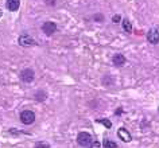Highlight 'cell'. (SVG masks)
Wrapping results in <instances>:
<instances>
[{"mask_svg":"<svg viewBox=\"0 0 159 148\" xmlns=\"http://www.w3.org/2000/svg\"><path fill=\"white\" fill-rule=\"evenodd\" d=\"M77 143L78 146L81 147H88L92 143V136H90L88 132H80L77 136Z\"/></svg>","mask_w":159,"mask_h":148,"instance_id":"6da1fadb","label":"cell"},{"mask_svg":"<svg viewBox=\"0 0 159 148\" xmlns=\"http://www.w3.org/2000/svg\"><path fill=\"white\" fill-rule=\"evenodd\" d=\"M20 121L26 125H30L35 121V113L33 110H23L20 113Z\"/></svg>","mask_w":159,"mask_h":148,"instance_id":"7a4b0ae2","label":"cell"},{"mask_svg":"<svg viewBox=\"0 0 159 148\" xmlns=\"http://www.w3.org/2000/svg\"><path fill=\"white\" fill-rule=\"evenodd\" d=\"M34 77H35V74L33 69H23L20 71V79L26 83H30L34 79Z\"/></svg>","mask_w":159,"mask_h":148,"instance_id":"3957f363","label":"cell"},{"mask_svg":"<svg viewBox=\"0 0 159 148\" xmlns=\"http://www.w3.org/2000/svg\"><path fill=\"white\" fill-rule=\"evenodd\" d=\"M42 31L50 37V35H53L55 31H57V25L53 22H46V23H43V26H42Z\"/></svg>","mask_w":159,"mask_h":148,"instance_id":"277c9868","label":"cell"},{"mask_svg":"<svg viewBox=\"0 0 159 148\" xmlns=\"http://www.w3.org/2000/svg\"><path fill=\"white\" fill-rule=\"evenodd\" d=\"M18 42H19V45H22V46H33V45H35L34 39L30 38L29 35H26V34L20 35L19 39H18Z\"/></svg>","mask_w":159,"mask_h":148,"instance_id":"5b68a950","label":"cell"},{"mask_svg":"<svg viewBox=\"0 0 159 148\" xmlns=\"http://www.w3.org/2000/svg\"><path fill=\"white\" fill-rule=\"evenodd\" d=\"M147 39H148V42L152 43V45H157V43H159V31L150 30L148 34H147Z\"/></svg>","mask_w":159,"mask_h":148,"instance_id":"8992f818","label":"cell"},{"mask_svg":"<svg viewBox=\"0 0 159 148\" xmlns=\"http://www.w3.org/2000/svg\"><path fill=\"white\" fill-rule=\"evenodd\" d=\"M117 135H119V137H120L123 141H131V140H132V137H131V133L125 129V128H120V129L117 131Z\"/></svg>","mask_w":159,"mask_h":148,"instance_id":"52a82bcc","label":"cell"},{"mask_svg":"<svg viewBox=\"0 0 159 148\" xmlns=\"http://www.w3.org/2000/svg\"><path fill=\"white\" fill-rule=\"evenodd\" d=\"M19 6H20V0H7L6 2V7H7V10H10V11H16L19 10Z\"/></svg>","mask_w":159,"mask_h":148,"instance_id":"ba28073f","label":"cell"},{"mask_svg":"<svg viewBox=\"0 0 159 148\" xmlns=\"http://www.w3.org/2000/svg\"><path fill=\"white\" fill-rule=\"evenodd\" d=\"M112 62L115 66H123L125 63V57L123 54H116V55H113Z\"/></svg>","mask_w":159,"mask_h":148,"instance_id":"9c48e42d","label":"cell"},{"mask_svg":"<svg viewBox=\"0 0 159 148\" xmlns=\"http://www.w3.org/2000/svg\"><path fill=\"white\" fill-rule=\"evenodd\" d=\"M123 29H124L127 33H132V26H131V22L128 19H124V20H123Z\"/></svg>","mask_w":159,"mask_h":148,"instance_id":"30bf717a","label":"cell"},{"mask_svg":"<svg viewBox=\"0 0 159 148\" xmlns=\"http://www.w3.org/2000/svg\"><path fill=\"white\" fill-rule=\"evenodd\" d=\"M104 147L105 148H117V144L111 141V140H108V139H105L104 140Z\"/></svg>","mask_w":159,"mask_h":148,"instance_id":"8fae6325","label":"cell"},{"mask_svg":"<svg viewBox=\"0 0 159 148\" xmlns=\"http://www.w3.org/2000/svg\"><path fill=\"white\" fill-rule=\"evenodd\" d=\"M97 123L104 124V125H105L107 128H111V127H112V123H111L109 120H97Z\"/></svg>","mask_w":159,"mask_h":148,"instance_id":"7c38bea8","label":"cell"},{"mask_svg":"<svg viewBox=\"0 0 159 148\" xmlns=\"http://www.w3.org/2000/svg\"><path fill=\"white\" fill-rule=\"evenodd\" d=\"M35 148H50L47 143H35Z\"/></svg>","mask_w":159,"mask_h":148,"instance_id":"4fadbf2b","label":"cell"},{"mask_svg":"<svg viewBox=\"0 0 159 148\" xmlns=\"http://www.w3.org/2000/svg\"><path fill=\"white\" fill-rule=\"evenodd\" d=\"M89 148H100V143H98V141L90 143V147H89Z\"/></svg>","mask_w":159,"mask_h":148,"instance_id":"5bb4252c","label":"cell"},{"mask_svg":"<svg viewBox=\"0 0 159 148\" xmlns=\"http://www.w3.org/2000/svg\"><path fill=\"white\" fill-rule=\"evenodd\" d=\"M112 22L113 23H119V22H120V15H115V16L112 18Z\"/></svg>","mask_w":159,"mask_h":148,"instance_id":"9a60e30c","label":"cell"},{"mask_svg":"<svg viewBox=\"0 0 159 148\" xmlns=\"http://www.w3.org/2000/svg\"><path fill=\"white\" fill-rule=\"evenodd\" d=\"M2 15H3V12H2V10H0V16H2Z\"/></svg>","mask_w":159,"mask_h":148,"instance_id":"2e32d148","label":"cell"}]
</instances>
